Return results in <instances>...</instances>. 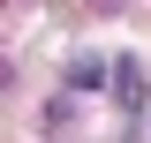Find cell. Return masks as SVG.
<instances>
[{"instance_id":"cell-1","label":"cell","mask_w":151,"mask_h":143,"mask_svg":"<svg viewBox=\"0 0 151 143\" xmlns=\"http://www.w3.org/2000/svg\"><path fill=\"white\" fill-rule=\"evenodd\" d=\"M113 90H121V106H144V68L136 60H113Z\"/></svg>"},{"instance_id":"cell-2","label":"cell","mask_w":151,"mask_h":143,"mask_svg":"<svg viewBox=\"0 0 151 143\" xmlns=\"http://www.w3.org/2000/svg\"><path fill=\"white\" fill-rule=\"evenodd\" d=\"M68 83H76V90L106 83V60H98V53H76V60H68Z\"/></svg>"},{"instance_id":"cell-3","label":"cell","mask_w":151,"mask_h":143,"mask_svg":"<svg viewBox=\"0 0 151 143\" xmlns=\"http://www.w3.org/2000/svg\"><path fill=\"white\" fill-rule=\"evenodd\" d=\"M98 8H121V0H98Z\"/></svg>"}]
</instances>
